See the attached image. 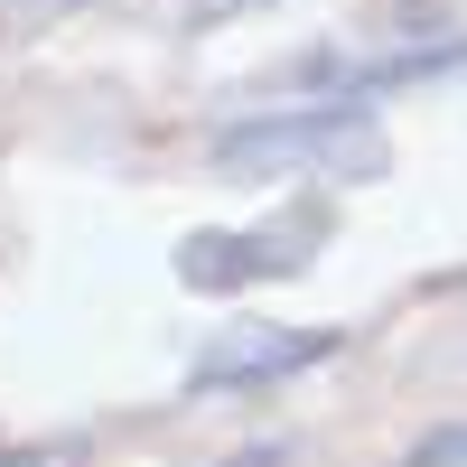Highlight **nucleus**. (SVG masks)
Listing matches in <instances>:
<instances>
[{
  "label": "nucleus",
  "mask_w": 467,
  "mask_h": 467,
  "mask_svg": "<svg viewBox=\"0 0 467 467\" xmlns=\"http://www.w3.org/2000/svg\"><path fill=\"white\" fill-rule=\"evenodd\" d=\"M449 75H467V37H431V47H393L374 66H318L327 94H402V85H449Z\"/></svg>",
  "instance_id": "4"
},
{
  "label": "nucleus",
  "mask_w": 467,
  "mask_h": 467,
  "mask_svg": "<svg viewBox=\"0 0 467 467\" xmlns=\"http://www.w3.org/2000/svg\"><path fill=\"white\" fill-rule=\"evenodd\" d=\"M75 458H85V440H57V449H10L0 467H75Z\"/></svg>",
  "instance_id": "6"
},
{
  "label": "nucleus",
  "mask_w": 467,
  "mask_h": 467,
  "mask_svg": "<svg viewBox=\"0 0 467 467\" xmlns=\"http://www.w3.org/2000/svg\"><path fill=\"white\" fill-rule=\"evenodd\" d=\"M206 160L224 178H290V169H318V178H393V131L374 122L356 94H327V103H290V112H244L206 140Z\"/></svg>",
  "instance_id": "1"
},
{
  "label": "nucleus",
  "mask_w": 467,
  "mask_h": 467,
  "mask_svg": "<svg viewBox=\"0 0 467 467\" xmlns=\"http://www.w3.org/2000/svg\"><path fill=\"white\" fill-rule=\"evenodd\" d=\"M346 356V327H262V318H234L197 346L187 365V393H253V383H290V374H318Z\"/></svg>",
  "instance_id": "2"
},
{
  "label": "nucleus",
  "mask_w": 467,
  "mask_h": 467,
  "mask_svg": "<svg viewBox=\"0 0 467 467\" xmlns=\"http://www.w3.org/2000/svg\"><path fill=\"white\" fill-rule=\"evenodd\" d=\"M402 467H467V431H431V440H420Z\"/></svg>",
  "instance_id": "5"
},
{
  "label": "nucleus",
  "mask_w": 467,
  "mask_h": 467,
  "mask_svg": "<svg viewBox=\"0 0 467 467\" xmlns=\"http://www.w3.org/2000/svg\"><path fill=\"white\" fill-rule=\"evenodd\" d=\"M281 458H290V449L271 440V449H244V458H224V467H281Z\"/></svg>",
  "instance_id": "7"
},
{
  "label": "nucleus",
  "mask_w": 467,
  "mask_h": 467,
  "mask_svg": "<svg viewBox=\"0 0 467 467\" xmlns=\"http://www.w3.org/2000/svg\"><path fill=\"white\" fill-rule=\"evenodd\" d=\"M308 271V234H187L178 244V281L187 290H244V281H290Z\"/></svg>",
  "instance_id": "3"
}]
</instances>
